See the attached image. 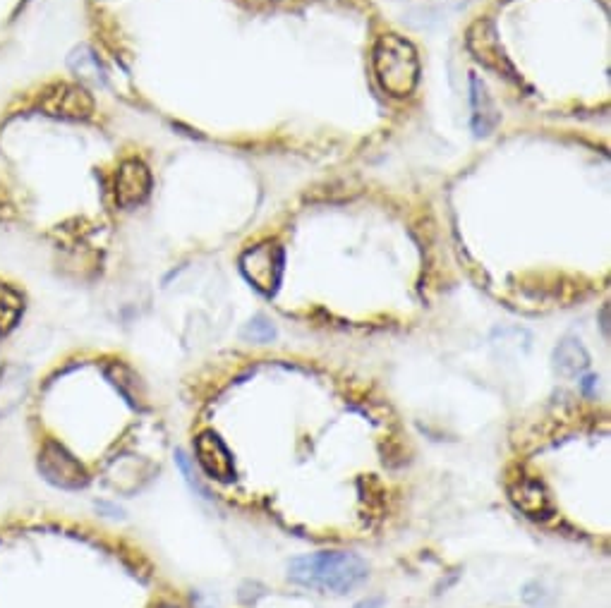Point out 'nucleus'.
Segmentation results:
<instances>
[{
  "instance_id": "obj_4",
  "label": "nucleus",
  "mask_w": 611,
  "mask_h": 608,
  "mask_svg": "<svg viewBox=\"0 0 611 608\" xmlns=\"http://www.w3.org/2000/svg\"><path fill=\"white\" fill-rule=\"evenodd\" d=\"M39 472L44 474L46 482L65 491H80L87 486L89 477L82 462L65 451L56 441H46L39 453Z\"/></svg>"
},
{
  "instance_id": "obj_11",
  "label": "nucleus",
  "mask_w": 611,
  "mask_h": 608,
  "mask_svg": "<svg viewBox=\"0 0 611 608\" xmlns=\"http://www.w3.org/2000/svg\"><path fill=\"white\" fill-rule=\"evenodd\" d=\"M470 89H473V130L477 137H485L499 123V113H496L494 103L480 79H470Z\"/></svg>"
},
{
  "instance_id": "obj_1",
  "label": "nucleus",
  "mask_w": 611,
  "mask_h": 608,
  "mask_svg": "<svg viewBox=\"0 0 611 608\" xmlns=\"http://www.w3.org/2000/svg\"><path fill=\"white\" fill-rule=\"evenodd\" d=\"M288 577L295 585L326 594H348L369 577V565L348 551H322L300 556L288 565Z\"/></svg>"
},
{
  "instance_id": "obj_7",
  "label": "nucleus",
  "mask_w": 611,
  "mask_h": 608,
  "mask_svg": "<svg viewBox=\"0 0 611 608\" xmlns=\"http://www.w3.org/2000/svg\"><path fill=\"white\" fill-rule=\"evenodd\" d=\"M195 453L199 465L204 467V472H207L211 479H219V482H231V479H235L233 455L226 448V443L219 439V434L202 431L195 441Z\"/></svg>"
},
{
  "instance_id": "obj_9",
  "label": "nucleus",
  "mask_w": 611,
  "mask_h": 608,
  "mask_svg": "<svg viewBox=\"0 0 611 608\" xmlns=\"http://www.w3.org/2000/svg\"><path fill=\"white\" fill-rule=\"evenodd\" d=\"M508 498L513 501V506H516L520 513H525L528 518H544L549 510V498L547 491H544V486L540 482H535V479H518V482H513L508 486Z\"/></svg>"
},
{
  "instance_id": "obj_17",
  "label": "nucleus",
  "mask_w": 611,
  "mask_h": 608,
  "mask_svg": "<svg viewBox=\"0 0 611 608\" xmlns=\"http://www.w3.org/2000/svg\"><path fill=\"white\" fill-rule=\"evenodd\" d=\"M607 312H609V309H607V307H604V309H602V328H604V333H609V324H607Z\"/></svg>"
},
{
  "instance_id": "obj_15",
  "label": "nucleus",
  "mask_w": 611,
  "mask_h": 608,
  "mask_svg": "<svg viewBox=\"0 0 611 608\" xmlns=\"http://www.w3.org/2000/svg\"><path fill=\"white\" fill-rule=\"evenodd\" d=\"M175 460H178V465H180V472H183V474H185V482H187V484H190V486H192V489H195V491H197V494H202L204 498H211V496H209V491H207V489H204V484H202V482H199V479H197V472H195V470H192V460H190V458H187V455H185L183 451H178V453H175Z\"/></svg>"
},
{
  "instance_id": "obj_12",
  "label": "nucleus",
  "mask_w": 611,
  "mask_h": 608,
  "mask_svg": "<svg viewBox=\"0 0 611 608\" xmlns=\"http://www.w3.org/2000/svg\"><path fill=\"white\" fill-rule=\"evenodd\" d=\"M70 70L75 72L77 77H82L84 82L96 84V87H104L106 84V70L104 65L99 63V56H94L92 48L80 46L68 56Z\"/></svg>"
},
{
  "instance_id": "obj_14",
  "label": "nucleus",
  "mask_w": 611,
  "mask_h": 608,
  "mask_svg": "<svg viewBox=\"0 0 611 608\" xmlns=\"http://www.w3.org/2000/svg\"><path fill=\"white\" fill-rule=\"evenodd\" d=\"M243 336L252 340V343H269V340L276 338V328L269 319H264V316H254V319H250V324H245Z\"/></svg>"
},
{
  "instance_id": "obj_13",
  "label": "nucleus",
  "mask_w": 611,
  "mask_h": 608,
  "mask_svg": "<svg viewBox=\"0 0 611 608\" xmlns=\"http://www.w3.org/2000/svg\"><path fill=\"white\" fill-rule=\"evenodd\" d=\"M22 297L8 285H0V333H10L22 316Z\"/></svg>"
},
{
  "instance_id": "obj_6",
  "label": "nucleus",
  "mask_w": 611,
  "mask_h": 608,
  "mask_svg": "<svg viewBox=\"0 0 611 608\" xmlns=\"http://www.w3.org/2000/svg\"><path fill=\"white\" fill-rule=\"evenodd\" d=\"M468 48L473 51V56L480 60L482 65H487L489 70L499 72V75H506V77L516 75L511 60L506 58L504 48H501L499 34H496L494 24L489 20H477L470 24Z\"/></svg>"
},
{
  "instance_id": "obj_10",
  "label": "nucleus",
  "mask_w": 611,
  "mask_h": 608,
  "mask_svg": "<svg viewBox=\"0 0 611 608\" xmlns=\"http://www.w3.org/2000/svg\"><path fill=\"white\" fill-rule=\"evenodd\" d=\"M554 367L561 376H580L590 367L588 350L576 338L561 340L554 350Z\"/></svg>"
},
{
  "instance_id": "obj_18",
  "label": "nucleus",
  "mask_w": 611,
  "mask_h": 608,
  "mask_svg": "<svg viewBox=\"0 0 611 608\" xmlns=\"http://www.w3.org/2000/svg\"><path fill=\"white\" fill-rule=\"evenodd\" d=\"M166 608H173V606H166Z\"/></svg>"
},
{
  "instance_id": "obj_16",
  "label": "nucleus",
  "mask_w": 611,
  "mask_h": 608,
  "mask_svg": "<svg viewBox=\"0 0 611 608\" xmlns=\"http://www.w3.org/2000/svg\"><path fill=\"white\" fill-rule=\"evenodd\" d=\"M381 606V599L377 597V599H367V601H362V604H358L355 608H379Z\"/></svg>"
},
{
  "instance_id": "obj_3",
  "label": "nucleus",
  "mask_w": 611,
  "mask_h": 608,
  "mask_svg": "<svg viewBox=\"0 0 611 608\" xmlns=\"http://www.w3.org/2000/svg\"><path fill=\"white\" fill-rule=\"evenodd\" d=\"M240 271L262 295H276L283 276V249L276 242H259L240 257Z\"/></svg>"
},
{
  "instance_id": "obj_8",
  "label": "nucleus",
  "mask_w": 611,
  "mask_h": 608,
  "mask_svg": "<svg viewBox=\"0 0 611 608\" xmlns=\"http://www.w3.org/2000/svg\"><path fill=\"white\" fill-rule=\"evenodd\" d=\"M151 192V173L139 158H127L120 163L116 173V199L120 206L130 209V206L142 204Z\"/></svg>"
},
{
  "instance_id": "obj_2",
  "label": "nucleus",
  "mask_w": 611,
  "mask_h": 608,
  "mask_svg": "<svg viewBox=\"0 0 611 608\" xmlns=\"http://www.w3.org/2000/svg\"><path fill=\"white\" fill-rule=\"evenodd\" d=\"M374 72L386 94L398 99L413 94L420 79V60L415 46L398 34L379 36L374 46Z\"/></svg>"
},
{
  "instance_id": "obj_5",
  "label": "nucleus",
  "mask_w": 611,
  "mask_h": 608,
  "mask_svg": "<svg viewBox=\"0 0 611 608\" xmlns=\"http://www.w3.org/2000/svg\"><path fill=\"white\" fill-rule=\"evenodd\" d=\"M39 106L53 118L84 120L94 113V99L87 89L77 84H53L44 91Z\"/></svg>"
}]
</instances>
